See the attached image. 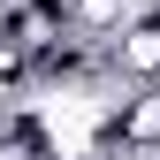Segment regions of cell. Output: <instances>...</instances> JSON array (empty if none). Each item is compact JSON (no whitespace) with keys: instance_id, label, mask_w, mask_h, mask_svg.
Segmentation results:
<instances>
[{"instance_id":"6da1fadb","label":"cell","mask_w":160,"mask_h":160,"mask_svg":"<svg viewBox=\"0 0 160 160\" xmlns=\"http://www.w3.org/2000/svg\"><path fill=\"white\" fill-rule=\"evenodd\" d=\"M107 69H114V84H122V92L160 84V0H152V8H145V15H137V23L107 46Z\"/></svg>"},{"instance_id":"7a4b0ae2","label":"cell","mask_w":160,"mask_h":160,"mask_svg":"<svg viewBox=\"0 0 160 160\" xmlns=\"http://www.w3.org/2000/svg\"><path fill=\"white\" fill-rule=\"evenodd\" d=\"M145 8H152V0H69V31L92 38V46H114Z\"/></svg>"}]
</instances>
